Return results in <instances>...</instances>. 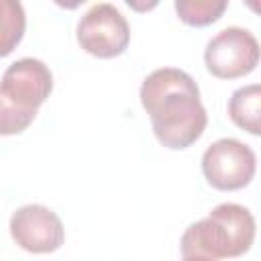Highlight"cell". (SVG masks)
Segmentation results:
<instances>
[{
	"label": "cell",
	"instance_id": "2",
	"mask_svg": "<svg viewBox=\"0 0 261 261\" xmlns=\"http://www.w3.org/2000/svg\"><path fill=\"white\" fill-rule=\"evenodd\" d=\"M255 241V218L249 208L224 202L198 222H192L179 241L181 257L198 255L212 261L245 255Z\"/></svg>",
	"mask_w": 261,
	"mask_h": 261
},
{
	"label": "cell",
	"instance_id": "10",
	"mask_svg": "<svg viewBox=\"0 0 261 261\" xmlns=\"http://www.w3.org/2000/svg\"><path fill=\"white\" fill-rule=\"evenodd\" d=\"M226 10L224 0H177L175 12L190 27H206L216 22Z\"/></svg>",
	"mask_w": 261,
	"mask_h": 261
},
{
	"label": "cell",
	"instance_id": "11",
	"mask_svg": "<svg viewBox=\"0 0 261 261\" xmlns=\"http://www.w3.org/2000/svg\"><path fill=\"white\" fill-rule=\"evenodd\" d=\"M184 261H212L208 257H198V255H190V257H184Z\"/></svg>",
	"mask_w": 261,
	"mask_h": 261
},
{
	"label": "cell",
	"instance_id": "4",
	"mask_svg": "<svg viewBox=\"0 0 261 261\" xmlns=\"http://www.w3.org/2000/svg\"><path fill=\"white\" fill-rule=\"evenodd\" d=\"M75 37L86 53L100 59H110L124 53L130 41V29L114 4L100 2L77 20Z\"/></svg>",
	"mask_w": 261,
	"mask_h": 261
},
{
	"label": "cell",
	"instance_id": "5",
	"mask_svg": "<svg viewBox=\"0 0 261 261\" xmlns=\"http://www.w3.org/2000/svg\"><path fill=\"white\" fill-rule=\"evenodd\" d=\"M204 63L220 80L243 77L259 63V41L243 27H226L206 43Z\"/></svg>",
	"mask_w": 261,
	"mask_h": 261
},
{
	"label": "cell",
	"instance_id": "6",
	"mask_svg": "<svg viewBox=\"0 0 261 261\" xmlns=\"http://www.w3.org/2000/svg\"><path fill=\"white\" fill-rule=\"evenodd\" d=\"M257 169L255 151L239 139H218L202 155V173L206 181L222 192L245 188Z\"/></svg>",
	"mask_w": 261,
	"mask_h": 261
},
{
	"label": "cell",
	"instance_id": "7",
	"mask_svg": "<svg viewBox=\"0 0 261 261\" xmlns=\"http://www.w3.org/2000/svg\"><path fill=\"white\" fill-rule=\"evenodd\" d=\"M10 234L29 253H53L65 239L61 218L43 204L20 206L10 216Z\"/></svg>",
	"mask_w": 261,
	"mask_h": 261
},
{
	"label": "cell",
	"instance_id": "9",
	"mask_svg": "<svg viewBox=\"0 0 261 261\" xmlns=\"http://www.w3.org/2000/svg\"><path fill=\"white\" fill-rule=\"evenodd\" d=\"M27 29V14L20 2L0 0V57L10 55L22 41Z\"/></svg>",
	"mask_w": 261,
	"mask_h": 261
},
{
	"label": "cell",
	"instance_id": "1",
	"mask_svg": "<svg viewBox=\"0 0 261 261\" xmlns=\"http://www.w3.org/2000/svg\"><path fill=\"white\" fill-rule=\"evenodd\" d=\"M139 98L163 147L186 149L202 137L208 114L198 84L184 69L161 67L151 71L141 84Z\"/></svg>",
	"mask_w": 261,
	"mask_h": 261
},
{
	"label": "cell",
	"instance_id": "3",
	"mask_svg": "<svg viewBox=\"0 0 261 261\" xmlns=\"http://www.w3.org/2000/svg\"><path fill=\"white\" fill-rule=\"evenodd\" d=\"M53 90L51 69L35 57L16 59L0 77V135L22 133Z\"/></svg>",
	"mask_w": 261,
	"mask_h": 261
},
{
	"label": "cell",
	"instance_id": "8",
	"mask_svg": "<svg viewBox=\"0 0 261 261\" xmlns=\"http://www.w3.org/2000/svg\"><path fill=\"white\" fill-rule=\"evenodd\" d=\"M228 116L239 128L251 135H259L261 133V86L249 84L234 90L228 100Z\"/></svg>",
	"mask_w": 261,
	"mask_h": 261
}]
</instances>
